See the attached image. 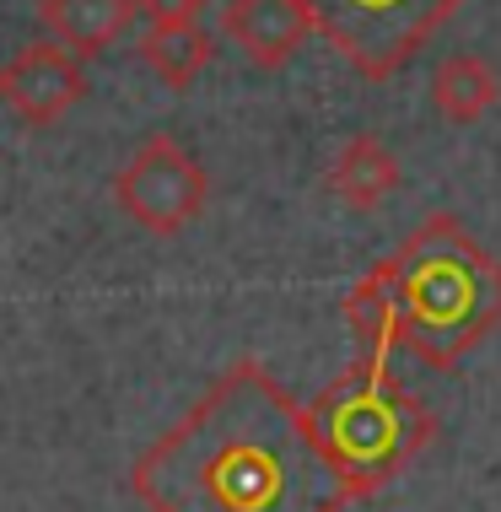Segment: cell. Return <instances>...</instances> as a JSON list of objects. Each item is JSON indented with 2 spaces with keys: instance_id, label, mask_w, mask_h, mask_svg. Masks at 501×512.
<instances>
[{
  "instance_id": "1",
  "label": "cell",
  "mask_w": 501,
  "mask_h": 512,
  "mask_svg": "<svg viewBox=\"0 0 501 512\" xmlns=\"http://www.w3.org/2000/svg\"><path fill=\"white\" fill-rule=\"evenodd\" d=\"M151 512H345L340 475L270 367L243 356L130 469Z\"/></svg>"
},
{
  "instance_id": "2",
  "label": "cell",
  "mask_w": 501,
  "mask_h": 512,
  "mask_svg": "<svg viewBox=\"0 0 501 512\" xmlns=\"http://www.w3.org/2000/svg\"><path fill=\"white\" fill-rule=\"evenodd\" d=\"M388 259L405 308V351L431 372H453L501 329V259L469 238L458 216L431 211Z\"/></svg>"
},
{
  "instance_id": "3",
  "label": "cell",
  "mask_w": 501,
  "mask_h": 512,
  "mask_svg": "<svg viewBox=\"0 0 501 512\" xmlns=\"http://www.w3.org/2000/svg\"><path fill=\"white\" fill-rule=\"evenodd\" d=\"M308 421L351 502L394 486L437 437V415L378 356H356L329 389H318Z\"/></svg>"
},
{
  "instance_id": "4",
  "label": "cell",
  "mask_w": 501,
  "mask_h": 512,
  "mask_svg": "<svg viewBox=\"0 0 501 512\" xmlns=\"http://www.w3.org/2000/svg\"><path fill=\"white\" fill-rule=\"evenodd\" d=\"M308 11L356 76L394 81L464 11V0H308Z\"/></svg>"
},
{
  "instance_id": "5",
  "label": "cell",
  "mask_w": 501,
  "mask_h": 512,
  "mask_svg": "<svg viewBox=\"0 0 501 512\" xmlns=\"http://www.w3.org/2000/svg\"><path fill=\"white\" fill-rule=\"evenodd\" d=\"M114 200L119 211L135 221L151 238H178L184 227H194L211 200V178L189 157L173 135H151L114 178Z\"/></svg>"
},
{
  "instance_id": "6",
  "label": "cell",
  "mask_w": 501,
  "mask_h": 512,
  "mask_svg": "<svg viewBox=\"0 0 501 512\" xmlns=\"http://www.w3.org/2000/svg\"><path fill=\"white\" fill-rule=\"evenodd\" d=\"M81 98H87V65L60 38L54 44H27L22 54H11L0 65V103L17 108V119L33 124V130L60 124Z\"/></svg>"
},
{
  "instance_id": "7",
  "label": "cell",
  "mask_w": 501,
  "mask_h": 512,
  "mask_svg": "<svg viewBox=\"0 0 501 512\" xmlns=\"http://www.w3.org/2000/svg\"><path fill=\"white\" fill-rule=\"evenodd\" d=\"M221 33L248 54V65L281 71V65L297 60L318 27H313L308 0H232L221 11Z\"/></svg>"
},
{
  "instance_id": "8",
  "label": "cell",
  "mask_w": 501,
  "mask_h": 512,
  "mask_svg": "<svg viewBox=\"0 0 501 512\" xmlns=\"http://www.w3.org/2000/svg\"><path fill=\"white\" fill-rule=\"evenodd\" d=\"M345 324L356 335L361 356L388 362L394 351H405V308H399V281H394V259L372 265L345 297Z\"/></svg>"
},
{
  "instance_id": "9",
  "label": "cell",
  "mask_w": 501,
  "mask_h": 512,
  "mask_svg": "<svg viewBox=\"0 0 501 512\" xmlns=\"http://www.w3.org/2000/svg\"><path fill=\"white\" fill-rule=\"evenodd\" d=\"M38 11H44V27L76 60L108 54L135 22V0H44Z\"/></svg>"
},
{
  "instance_id": "10",
  "label": "cell",
  "mask_w": 501,
  "mask_h": 512,
  "mask_svg": "<svg viewBox=\"0 0 501 512\" xmlns=\"http://www.w3.org/2000/svg\"><path fill=\"white\" fill-rule=\"evenodd\" d=\"M394 189H399V157L378 135H351L329 168V195L351 211H378Z\"/></svg>"
},
{
  "instance_id": "11",
  "label": "cell",
  "mask_w": 501,
  "mask_h": 512,
  "mask_svg": "<svg viewBox=\"0 0 501 512\" xmlns=\"http://www.w3.org/2000/svg\"><path fill=\"white\" fill-rule=\"evenodd\" d=\"M501 98V81L496 71L480 60V54L458 49V54H442L437 71H431V108H437L448 124H475L496 108Z\"/></svg>"
},
{
  "instance_id": "12",
  "label": "cell",
  "mask_w": 501,
  "mask_h": 512,
  "mask_svg": "<svg viewBox=\"0 0 501 512\" xmlns=\"http://www.w3.org/2000/svg\"><path fill=\"white\" fill-rule=\"evenodd\" d=\"M141 60L157 71L162 87L184 92V87H194V76L216 60V38L205 33L200 22H189V27H146Z\"/></svg>"
},
{
  "instance_id": "13",
  "label": "cell",
  "mask_w": 501,
  "mask_h": 512,
  "mask_svg": "<svg viewBox=\"0 0 501 512\" xmlns=\"http://www.w3.org/2000/svg\"><path fill=\"white\" fill-rule=\"evenodd\" d=\"M211 0H135V17H146L151 27H189L200 22V11Z\"/></svg>"
}]
</instances>
